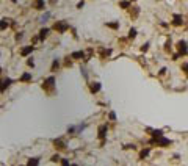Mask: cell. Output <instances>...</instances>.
<instances>
[{
	"label": "cell",
	"mask_w": 188,
	"mask_h": 166,
	"mask_svg": "<svg viewBox=\"0 0 188 166\" xmlns=\"http://www.w3.org/2000/svg\"><path fill=\"white\" fill-rule=\"evenodd\" d=\"M53 30H56L58 33H66L69 30V24L66 21H56L53 24Z\"/></svg>",
	"instance_id": "cell-1"
},
{
	"label": "cell",
	"mask_w": 188,
	"mask_h": 166,
	"mask_svg": "<svg viewBox=\"0 0 188 166\" xmlns=\"http://www.w3.org/2000/svg\"><path fill=\"white\" fill-rule=\"evenodd\" d=\"M11 83H13L11 78H8V77L2 78V80H0V92H3L6 88H9V86H11Z\"/></svg>",
	"instance_id": "cell-2"
},
{
	"label": "cell",
	"mask_w": 188,
	"mask_h": 166,
	"mask_svg": "<svg viewBox=\"0 0 188 166\" xmlns=\"http://www.w3.org/2000/svg\"><path fill=\"white\" fill-rule=\"evenodd\" d=\"M33 8L38 9V11H42V9L46 8V0H35V3H33Z\"/></svg>",
	"instance_id": "cell-3"
},
{
	"label": "cell",
	"mask_w": 188,
	"mask_h": 166,
	"mask_svg": "<svg viewBox=\"0 0 188 166\" xmlns=\"http://www.w3.org/2000/svg\"><path fill=\"white\" fill-rule=\"evenodd\" d=\"M53 85H55V77H49L47 80H44L42 88H44V89H50V88H53Z\"/></svg>",
	"instance_id": "cell-4"
},
{
	"label": "cell",
	"mask_w": 188,
	"mask_h": 166,
	"mask_svg": "<svg viewBox=\"0 0 188 166\" xmlns=\"http://www.w3.org/2000/svg\"><path fill=\"white\" fill-rule=\"evenodd\" d=\"M152 143H157V144L163 146V147H166L168 144H171V141H169V139H166V138H162V137H157V139H155V141H152Z\"/></svg>",
	"instance_id": "cell-5"
},
{
	"label": "cell",
	"mask_w": 188,
	"mask_h": 166,
	"mask_svg": "<svg viewBox=\"0 0 188 166\" xmlns=\"http://www.w3.org/2000/svg\"><path fill=\"white\" fill-rule=\"evenodd\" d=\"M173 24L174 25H182L183 24V16L182 14H174L173 16Z\"/></svg>",
	"instance_id": "cell-6"
},
{
	"label": "cell",
	"mask_w": 188,
	"mask_h": 166,
	"mask_svg": "<svg viewBox=\"0 0 188 166\" xmlns=\"http://www.w3.org/2000/svg\"><path fill=\"white\" fill-rule=\"evenodd\" d=\"M177 49H179V54L185 55V54H187V44H185V41H179V44H177Z\"/></svg>",
	"instance_id": "cell-7"
},
{
	"label": "cell",
	"mask_w": 188,
	"mask_h": 166,
	"mask_svg": "<svg viewBox=\"0 0 188 166\" xmlns=\"http://www.w3.org/2000/svg\"><path fill=\"white\" fill-rule=\"evenodd\" d=\"M33 50H35V47H33V46H27V47H23L22 50H21V55H22V56H27V55L32 54Z\"/></svg>",
	"instance_id": "cell-8"
},
{
	"label": "cell",
	"mask_w": 188,
	"mask_h": 166,
	"mask_svg": "<svg viewBox=\"0 0 188 166\" xmlns=\"http://www.w3.org/2000/svg\"><path fill=\"white\" fill-rule=\"evenodd\" d=\"M70 58H74V60H82V58H85V52H82V50L72 52V55H70Z\"/></svg>",
	"instance_id": "cell-9"
},
{
	"label": "cell",
	"mask_w": 188,
	"mask_h": 166,
	"mask_svg": "<svg viewBox=\"0 0 188 166\" xmlns=\"http://www.w3.org/2000/svg\"><path fill=\"white\" fill-rule=\"evenodd\" d=\"M49 31H50V30L47 28V27H42L41 30H39V41H42L44 38H47V35H49Z\"/></svg>",
	"instance_id": "cell-10"
},
{
	"label": "cell",
	"mask_w": 188,
	"mask_h": 166,
	"mask_svg": "<svg viewBox=\"0 0 188 166\" xmlns=\"http://www.w3.org/2000/svg\"><path fill=\"white\" fill-rule=\"evenodd\" d=\"M107 137V125H100L99 127V138L103 139Z\"/></svg>",
	"instance_id": "cell-11"
},
{
	"label": "cell",
	"mask_w": 188,
	"mask_h": 166,
	"mask_svg": "<svg viewBox=\"0 0 188 166\" xmlns=\"http://www.w3.org/2000/svg\"><path fill=\"white\" fill-rule=\"evenodd\" d=\"M119 6L122 9H129L130 6H132V2H130V0H122V2H119Z\"/></svg>",
	"instance_id": "cell-12"
},
{
	"label": "cell",
	"mask_w": 188,
	"mask_h": 166,
	"mask_svg": "<svg viewBox=\"0 0 188 166\" xmlns=\"http://www.w3.org/2000/svg\"><path fill=\"white\" fill-rule=\"evenodd\" d=\"M21 82H22V83L32 82V74H28V72H25V74H22V75H21Z\"/></svg>",
	"instance_id": "cell-13"
},
{
	"label": "cell",
	"mask_w": 188,
	"mask_h": 166,
	"mask_svg": "<svg viewBox=\"0 0 188 166\" xmlns=\"http://www.w3.org/2000/svg\"><path fill=\"white\" fill-rule=\"evenodd\" d=\"M53 144H55V147H58V149H64L66 147V144L64 143H63V139H55V141H53Z\"/></svg>",
	"instance_id": "cell-14"
},
{
	"label": "cell",
	"mask_w": 188,
	"mask_h": 166,
	"mask_svg": "<svg viewBox=\"0 0 188 166\" xmlns=\"http://www.w3.org/2000/svg\"><path fill=\"white\" fill-rule=\"evenodd\" d=\"M89 89H91V92H97L100 91V83H91V86H89Z\"/></svg>",
	"instance_id": "cell-15"
},
{
	"label": "cell",
	"mask_w": 188,
	"mask_h": 166,
	"mask_svg": "<svg viewBox=\"0 0 188 166\" xmlns=\"http://www.w3.org/2000/svg\"><path fill=\"white\" fill-rule=\"evenodd\" d=\"M130 14L133 16V17H136V16H138V13H140V6H130Z\"/></svg>",
	"instance_id": "cell-16"
},
{
	"label": "cell",
	"mask_w": 188,
	"mask_h": 166,
	"mask_svg": "<svg viewBox=\"0 0 188 166\" xmlns=\"http://www.w3.org/2000/svg\"><path fill=\"white\" fill-rule=\"evenodd\" d=\"M8 27H9L8 21H6V19H2V21H0V30H6Z\"/></svg>",
	"instance_id": "cell-17"
},
{
	"label": "cell",
	"mask_w": 188,
	"mask_h": 166,
	"mask_svg": "<svg viewBox=\"0 0 188 166\" xmlns=\"http://www.w3.org/2000/svg\"><path fill=\"white\" fill-rule=\"evenodd\" d=\"M58 68H60V61H58V60H53V63H52V68H50V71H52V72H55Z\"/></svg>",
	"instance_id": "cell-18"
},
{
	"label": "cell",
	"mask_w": 188,
	"mask_h": 166,
	"mask_svg": "<svg viewBox=\"0 0 188 166\" xmlns=\"http://www.w3.org/2000/svg\"><path fill=\"white\" fill-rule=\"evenodd\" d=\"M27 165H30V166H32V165H39V158H38V157H35V158H30V160L27 161Z\"/></svg>",
	"instance_id": "cell-19"
},
{
	"label": "cell",
	"mask_w": 188,
	"mask_h": 166,
	"mask_svg": "<svg viewBox=\"0 0 188 166\" xmlns=\"http://www.w3.org/2000/svg\"><path fill=\"white\" fill-rule=\"evenodd\" d=\"M135 36H136V30H135V28H130V30H129V38L133 39Z\"/></svg>",
	"instance_id": "cell-20"
},
{
	"label": "cell",
	"mask_w": 188,
	"mask_h": 166,
	"mask_svg": "<svg viewBox=\"0 0 188 166\" xmlns=\"http://www.w3.org/2000/svg\"><path fill=\"white\" fill-rule=\"evenodd\" d=\"M147 155H149V149H144V151H141L140 158H144V157H147Z\"/></svg>",
	"instance_id": "cell-21"
},
{
	"label": "cell",
	"mask_w": 188,
	"mask_h": 166,
	"mask_svg": "<svg viewBox=\"0 0 188 166\" xmlns=\"http://www.w3.org/2000/svg\"><path fill=\"white\" fill-rule=\"evenodd\" d=\"M107 25H108V27L110 28H119V24H117V22H110V24H107Z\"/></svg>",
	"instance_id": "cell-22"
},
{
	"label": "cell",
	"mask_w": 188,
	"mask_h": 166,
	"mask_svg": "<svg viewBox=\"0 0 188 166\" xmlns=\"http://www.w3.org/2000/svg\"><path fill=\"white\" fill-rule=\"evenodd\" d=\"M49 17H50V13H46V14H44V16H42V17H41V19H39V21H41V22H42V24H44V22H46V21H47V19H49Z\"/></svg>",
	"instance_id": "cell-23"
},
{
	"label": "cell",
	"mask_w": 188,
	"mask_h": 166,
	"mask_svg": "<svg viewBox=\"0 0 188 166\" xmlns=\"http://www.w3.org/2000/svg\"><path fill=\"white\" fill-rule=\"evenodd\" d=\"M152 135H154V137H162V135H163V132L162 130H152Z\"/></svg>",
	"instance_id": "cell-24"
},
{
	"label": "cell",
	"mask_w": 188,
	"mask_h": 166,
	"mask_svg": "<svg viewBox=\"0 0 188 166\" xmlns=\"http://www.w3.org/2000/svg\"><path fill=\"white\" fill-rule=\"evenodd\" d=\"M83 6H85V0H80V2L77 3V8H79V9H82Z\"/></svg>",
	"instance_id": "cell-25"
},
{
	"label": "cell",
	"mask_w": 188,
	"mask_h": 166,
	"mask_svg": "<svg viewBox=\"0 0 188 166\" xmlns=\"http://www.w3.org/2000/svg\"><path fill=\"white\" fill-rule=\"evenodd\" d=\"M182 71H185V74L188 75V63H183L182 64Z\"/></svg>",
	"instance_id": "cell-26"
},
{
	"label": "cell",
	"mask_w": 188,
	"mask_h": 166,
	"mask_svg": "<svg viewBox=\"0 0 188 166\" xmlns=\"http://www.w3.org/2000/svg\"><path fill=\"white\" fill-rule=\"evenodd\" d=\"M27 64H28L30 68H33V66H35V61H33V60L30 58V60H27Z\"/></svg>",
	"instance_id": "cell-27"
},
{
	"label": "cell",
	"mask_w": 188,
	"mask_h": 166,
	"mask_svg": "<svg viewBox=\"0 0 188 166\" xmlns=\"http://www.w3.org/2000/svg\"><path fill=\"white\" fill-rule=\"evenodd\" d=\"M52 161H60V155H58V154L53 155V157H52Z\"/></svg>",
	"instance_id": "cell-28"
},
{
	"label": "cell",
	"mask_w": 188,
	"mask_h": 166,
	"mask_svg": "<svg viewBox=\"0 0 188 166\" xmlns=\"http://www.w3.org/2000/svg\"><path fill=\"white\" fill-rule=\"evenodd\" d=\"M147 49H149V44H144V46H143V47H141V50H143V52H146V50H147Z\"/></svg>",
	"instance_id": "cell-29"
},
{
	"label": "cell",
	"mask_w": 188,
	"mask_h": 166,
	"mask_svg": "<svg viewBox=\"0 0 188 166\" xmlns=\"http://www.w3.org/2000/svg\"><path fill=\"white\" fill-rule=\"evenodd\" d=\"M110 119H111V121H115V119H116V114H115V113H110Z\"/></svg>",
	"instance_id": "cell-30"
},
{
	"label": "cell",
	"mask_w": 188,
	"mask_h": 166,
	"mask_svg": "<svg viewBox=\"0 0 188 166\" xmlns=\"http://www.w3.org/2000/svg\"><path fill=\"white\" fill-rule=\"evenodd\" d=\"M22 33H17V35H16V39H17V41H19V39H22Z\"/></svg>",
	"instance_id": "cell-31"
},
{
	"label": "cell",
	"mask_w": 188,
	"mask_h": 166,
	"mask_svg": "<svg viewBox=\"0 0 188 166\" xmlns=\"http://www.w3.org/2000/svg\"><path fill=\"white\" fill-rule=\"evenodd\" d=\"M61 165H69V160H61Z\"/></svg>",
	"instance_id": "cell-32"
},
{
	"label": "cell",
	"mask_w": 188,
	"mask_h": 166,
	"mask_svg": "<svg viewBox=\"0 0 188 166\" xmlns=\"http://www.w3.org/2000/svg\"><path fill=\"white\" fill-rule=\"evenodd\" d=\"M56 2H58V0H50V5H55Z\"/></svg>",
	"instance_id": "cell-33"
},
{
	"label": "cell",
	"mask_w": 188,
	"mask_h": 166,
	"mask_svg": "<svg viewBox=\"0 0 188 166\" xmlns=\"http://www.w3.org/2000/svg\"><path fill=\"white\" fill-rule=\"evenodd\" d=\"M130 2H135V0H130Z\"/></svg>",
	"instance_id": "cell-34"
},
{
	"label": "cell",
	"mask_w": 188,
	"mask_h": 166,
	"mask_svg": "<svg viewBox=\"0 0 188 166\" xmlns=\"http://www.w3.org/2000/svg\"><path fill=\"white\" fill-rule=\"evenodd\" d=\"M0 72H2V68H0Z\"/></svg>",
	"instance_id": "cell-35"
}]
</instances>
